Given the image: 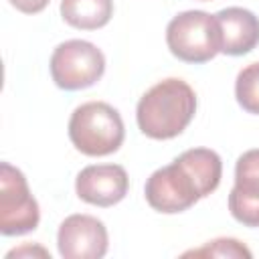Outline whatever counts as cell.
Instances as JSON below:
<instances>
[{
  "instance_id": "5bb4252c",
  "label": "cell",
  "mask_w": 259,
  "mask_h": 259,
  "mask_svg": "<svg viewBox=\"0 0 259 259\" xmlns=\"http://www.w3.org/2000/svg\"><path fill=\"white\" fill-rule=\"evenodd\" d=\"M8 2L24 14H38L49 6L51 0H8Z\"/></svg>"
},
{
  "instance_id": "9a60e30c",
  "label": "cell",
  "mask_w": 259,
  "mask_h": 259,
  "mask_svg": "<svg viewBox=\"0 0 259 259\" xmlns=\"http://www.w3.org/2000/svg\"><path fill=\"white\" fill-rule=\"evenodd\" d=\"M20 255H40V257H51L49 255V251H45L42 247H36V245H24V247H20V249H12V251H8L6 253V257L10 259V257H20Z\"/></svg>"
},
{
  "instance_id": "6da1fadb",
  "label": "cell",
  "mask_w": 259,
  "mask_h": 259,
  "mask_svg": "<svg viewBox=\"0 0 259 259\" xmlns=\"http://www.w3.org/2000/svg\"><path fill=\"white\" fill-rule=\"evenodd\" d=\"M221 178V156L210 148H190L168 166L154 170L146 180L144 194L154 210L176 214L214 192Z\"/></svg>"
},
{
  "instance_id": "8fae6325",
  "label": "cell",
  "mask_w": 259,
  "mask_h": 259,
  "mask_svg": "<svg viewBox=\"0 0 259 259\" xmlns=\"http://www.w3.org/2000/svg\"><path fill=\"white\" fill-rule=\"evenodd\" d=\"M63 20L79 30H97L113 16V0H61Z\"/></svg>"
},
{
  "instance_id": "9c48e42d",
  "label": "cell",
  "mask_w": 259,
  "mask_h": 259,
  "mask_svg": "<svg viewBox=\"0 0 259 259\" xmlns=\"http://www.w3.org/2000/svg\"><path fill=\"white\" fill-rule=\"evenodd\" d=\"M229 210L245 227H259V148L247 150L235 164V186L229 192Z\"/></svg>"
},
{
  "instance_id": "30bf717a",
  "label": "cell",
  "mask_w": 259,
  "mask_h": 259,
  "mask_svg": "<svg viewBox=\"0 0 259 259\" xmlns=\"http://www.w3.org/2000/svg\"><path fill=\"white\" fill-rule=\"evenodd\" d=\"M223 47L221 53L229 57H241L251 53L259 45V18L241 6H229L217 14Z\"/></svg>"
},
{
  "instance_id": "277c9868",
  "label": "cell",
  "mask_w": 259,
  "mask_h": 259,
  "mask_svg": "<svg viewBox=\"0 0 259 259\" xmlns=\"http://www.w3.org/2000/svg\"><path fill=\"white\" fill-rule=\"evenodd\" d=\"M166 45L170 53L184 63L200 65L214 59L223 47L217 16L204 10L176 14L166 26Z\"/></svg>"
},
{
  "instance_id": "3957f363",
  "label": "cell",
  "mask_w": 259,
  "mask_h": 259,
  "mask_svg": "<svg viewBox=\"0 0 259 259\" xmlns=\"http://www.w3.org/2000/svg\"><path fill=\"white\" fill-rule=\"evenodd\" d=\"M125 127L119 111L105 101H87L79 105L69 119V140L85 156L99 158L119 150Z\"/></svg>"
},
{
  "instance_id": "5b68a950",
  "label": "cell",
  "mask_w": 259,
  "mask_h": 259,
  "mask_svg": "<svg viewBox=\"0 0 259 259\" xmlns=\"http://www.w3.org/2000/svg\"><path fill=\"white\" fill-rule=\"evenodd\" d=\"M49 69L59 89L79 91L95 85L103 77L105 55L89 40L71 38L55 47Z\"/></svg>"
},
{
  "instance_id": "4fadbf2b",
  "label": "cell",
  "mask_w": 259,
  "mask_h": 259,
  "mask_svg": "<svg viewBox=\"0 0 259 259\" xmlns=\"http://www.w3.org/2000/svg\"><path fill=\"white\" fill-rule=\"evenodd\" d=\"M184 255H192V257H245V259H251V251L237 239H227V237H221V239H214V241H208L206 245H202L200 249H192V251H186Z\"/></svg>"
},
{
  "instance_id": "52a82bcc",
  "label": "cell",
  "mask_w": 259,
  "mask_h": 259,
  "mask_svg": "<svg viewBox=\"0 0 259 259\" xmlns=\"http://www.w3.org/2000/svg\"><path fill=\"white\" fill-rule=\"evenodd\" d=\"M57 247L65 259H101L109 247L107 229L97 217L71 214L59 225Z\"/></svg>"
},
{
  "instance_id": "7a4b0ae2",
  "label": "cell",
  "mask_w": 259,
  "mask_h": 259,
  "mask_svg": "<svg viewBox=\"0 0 259 259\" xmlns=\"http://www.w3.org/2000/svg\"><path fill=\"white\" fill-rule=\"evenodd\" d=\"M194 113V89L182 79L168 77L158 81L140 97L136 121L144 136L152 140H172L186 130Z\"/></svg>"
},
{
  "instance_id": "ba28073f",
  "label": "cell",
  "mask_w": 259,
  "mask_h": 259,
  "mask_svg": "<svg viewBox=\"0 0 259 259\" xmlns=\"http://www.w3.org/2000/svg\"><path fill=\"white\" fill-rule=\"evenodd\" d=\"M130 178L119 164H91L85 166L75 180L77 196L93 206H113L127 194Z\"/></svg>"
},
{
  "instance_id": "7c38bea8",
  "label": "cell",
  "mask_w": 259,
  "mask_h": 259,
  "mask_svg": "<svg viewBox=\"0 0 259 259\" xmlns=\"http://www.w3.org/2000/svg\"><path fill=\"white\" fill-rule=\"evenodd\" d=\"M237 103L253 115H259V61L243 67L235 81Z\"/></svg>"
},
{
  "instance_id": "2e32d148",
  "label": "cell",
  "mask_w": 259,
  "mask_h": 259,
  "mask_svg": "<svg viewBox=\"0 0 259 259\" xmlns=\"http://www.w3.org/2000/svg\"><path fill=\"white\" fill-rule=\"evenodd\" d=\"M200 2H210V0H200Z\"/></svg>"
},
{
  "instance_id": "8992f818",
  "label": "cell",
  "mask_w": 259,
  "mask_h": 259,
  "mask_svg": "<svg viewBox=\"0 0 259 259\" xmlns=\"http://www.w3.org/2000/svg\"><path fill=\"white\" fill-rule=\"evenodd\" d=\"M40 210L30 194L24 174L8 164H0V233L6 237L24 235L38 227Z\"/></svg>"
}]
</instances>
